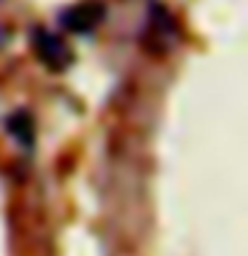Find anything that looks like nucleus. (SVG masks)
Returning a JSON list of instances; mask_svg holds the SVG:
<instances>
[{"mask_svg":"<svg viewBox=\"0 0 248 256\" xmlns=\"http://www.w3.org/2000/svg\"><path fill=\"white\" fill-rule=\"evenodd\" d=\"M32 48L38 51V56L43 59L51 70H64L72 64V51L59 35L48 30H35L32 32Z\"/></svg>","mask_w":248,"mask_h":256,"instance_id":"1","label":"nucleus"},{"mask_svg":"<svg viewBox=\"0 0 248 256\" xmlns=\"http://www.w3.org/2000/svg\"><path fill=\"white\" fill-rule=\"evenodd\" d=\"M102 19H104V3L102 0H83V3L72 6L62 14L64 27L72 30V32H80V35H86V32H91L94 27H99Z\"/></svg>","mask_w":248,"mask_h":256,"instance_id":"2","label":"nucleus"},{"mask_svg":"<svg viewBox=\"0 0 248 256\" xmlns=\"http://www.w3.org/2000/svg\"><path fill=\"white\" fill-rule=\"evenodd\" d=\"M3 43H6V30L0 27V46H3Z\"/></svg>","mask_w":248,"mask_h":256,"instance_id":"3","label":"nucleus"}]
</instances>
